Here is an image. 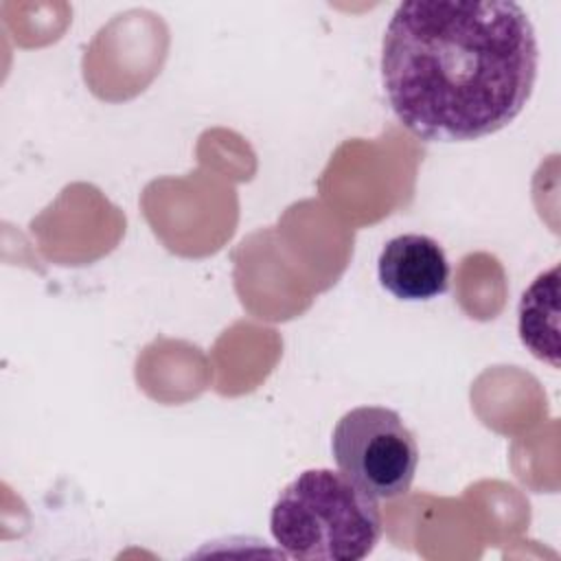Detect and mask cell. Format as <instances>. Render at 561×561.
<instances>
[{
	"label": "cell",
	"instance_id": "6da1fadb",
	"mask_svg": "<svg viewBox=\"0 0 561 561\" xmlns=\"http://www.w3.org/2000/svg\"><path fill=\"white\" fill-rule=\"evenodd\" d=\"M539 46L508 0L401 2L381 42V83L397 121L427 142H465L506 127L528 103Z\"/></svg>",
	"mask_w": 561,
	"mask_h": 561
},
{
	"label": "cell",
	"instance_id": "7a4b0ae2",
	"mask_svg": "<svg viewBox=\"0 0 561 561\" xmlns=\"http://www.w3.org/2000/svg\"><path fill=\"white\" fill-rule=\"evenodd\" d=\"M270 533L291 559L359 561L381 537V515L342 471L307 469L278 493Z\"/></svg>",
	"mask_w": 561,
	"mask_h": 561
},
{
	"label": "cell",
	"instance_id": "3957f363",
	"mask_svg": "<svg viewBox=\"0 0 561 561\" xmlns=\"http://www.w3.org/2000/svg\"><path fill=\"white\" fill-rule=\"evenodd\" d=\"M331 451L337 469L375 500L401 497L419 465V447L401 416L381 405L348 410L333 427Z\"/></svg>",
	"mask_w": 561,
	"mask_h": 561
},
{
	"label": "cell",
	"instance_id": "277c9868",
	"mask_svg": "<svg viewBox=\"0 0 561 561\" xmlns=\"http://www.w3.org/2000/svg\"><path fill=\"white\" fill-rule=\"evenodd\" d=\"M377 276L399 300H432L449 289V261L427 234H397L379 252Z\"/></svg>",
	"mask_w": 561,
	"mask_h": 561
},
{
	"label": "cell",
	"instance_id": "5b68a950",
	"mask_svg": "<svg viewBox=\"0 0 561 561\" xmlns=\"http://www.w3.org/2000/svg\"><path fill=\"white\" fill-rule=\"evenodd\" d=\"M559 265L539 274L519 300V337L539 359L559 366Z\"/></svg>",
	"mask_w": 561,
	"mask_h": 561
}]
</instances>
